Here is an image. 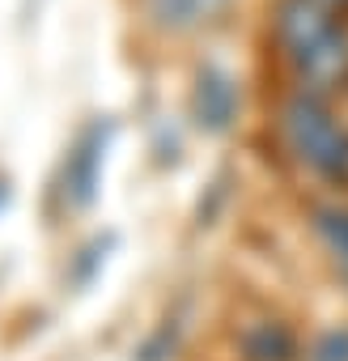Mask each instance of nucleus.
Segmentation results:
<instances>
[{
    "label": "nucleus",
    "instance_id": "7",
    "mask_svg": "<svg viewBox=\"0 0 348 361\" xmlns=\"http://www.w3.org/2000/svg\"><path fill=\"white\" fill-rule=\"evenodd\" d=\"M314 230H318V238L327 243L331 259L340 264V272L348 281V209H318L314 213Z\"/></svg>",
    "mask_w": 348,
    "mask_h": 361
},
{
    "label": "nucleus",
    "instance_id": "6",
    "mask_svg": "<svg viewBox=\"0 0 348 361\" xmlns=\"http://www.w3.org/2000/svg\"><path fill=\"white\" fill-rule=\"evenodd\" d=\"M242 353L251 361H289L293 357V336L285 323H255L242 331Z\"/></svg>",
    "mask_w": 348,
    "mask_h": 361
},
{
    "label": "nucleus",
    "instance_id": "10",
    "mask_svg": "<svg viewBox=\"0 0 348 361\" xmlns=\"http://www.w3.org/2000/svg\"><path fill=\"white\" fill-rule=\"evenodd\" d=\"M331 5H344V0H331Z\"/></svg>",
    "mask_w": 348,
    "mask_h": 361
},
{
    "label": "nucleus",
    "instance_id": "2",
    "mask_svg": "<svg viewBox=\"0 0 348 361\" xmlns=\"http://www.w3.org/2000/svg\"><path fill=\"white\" fill-rule=\"evenodd\" d=\"M285 136L310 170H318L323 178H335V183L348 178V132L314 98L297 94L285 106Z\"/></svg>",
    "mask_w": 348,
    "mask_h": 361
},
{
    "label": "nucleus",
    "instance_id": "8",
    "mask_svg": "<svg viewBox=\"0 0 348 361\" xmlns=\"http://www.w3.org/2000/svg\"><path fill=\"white\" fill-rule=\"evenodd\" d=\"M310 361H348V323L340 327H327L314 348H310Z\"/></svg>",
    "mask_w": 348,
    "mask_h": 361
},
{
    "label": "nucleus",
    "instance_id": "1",
    "mask_svg": "<svg viewBox=\"0 0 348 361\" xmlns=\"http://www.w3.org/2000/svg\"><path fill=\"white\" fill-rule=\"evenodd\" d=\"M276 26H280V43L289 51V60L310 81H331V77L344 73L348 39L340 35V26L314 5V0H285Z\"/></svg>",
    "mask_w": 348,
    "mask_h": 361
},
{
    "label": "nucleus",
    "instance_id": "9",
    "mask_svg": "<svg viewBox=\"0 0 348 361\" xmlns=\"http://www.w3.org/2000/svg\"><path fill=\"white\" fill-rule=\"evenodd\" d=\"M9 200V188H5V178H0V204H5Z\"/></svg>",
    "mask_w": 348,
    "mask_h": 361
},
{
    "label": "nucleus",
    "instance_id": "5",
    "mask_svg": "<svg viewBox=\"0 0 348 361\" xmlns=\"http://www.w3.org/2000/svg\"><path fill=\"white\" fill-rule=\"evenodd\" d=\"M140 5L161 30H196L209 18H217L230 0H140Z\"/></svg>",
    "mask_w": 348,
    "mask_h": 361
},
{
    "label": "nucleus",
    "instance_id": "4",
    "mask_svg": "<svg viewBox=\"0 0 348 361\" xmlns=\"http://www.w3.org/2000/svg\"><path fill=\"white\" fill-rule=\"evenodd\" d=\"M192 115L204 132H225L238 115V85L225 68L204 64L196 73V94H192Z\"/></svg>",
    "mask_w": 348,
    "mask_h": 361
},
{
    "label": "nucleus",
    "instance_id": "3",
    "mask_svg": "<svg viewBox=\"0 0 348 361\" xmlns=\"http://www.w3.org/2000/svg\"><path fill=\"white\" fill-rule=\"evenodd\" d=\"M106 136H111V123H89L81 136H77V145H73V153H68V161H64V192L73 196V204H94V196H98V178H102V153H106Z\"/></svg>",
    "mask_w": 348,
    "mask_h": 361
}]
</instances>
